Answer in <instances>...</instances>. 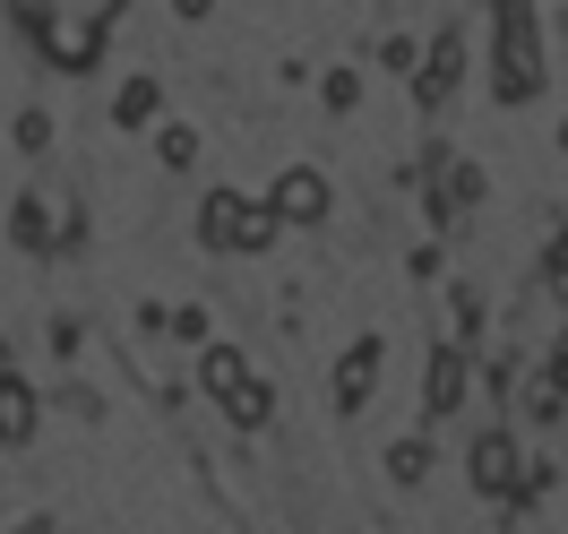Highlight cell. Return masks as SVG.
<instances>
[{"label":"cell","instance_id":"1","mask_svg":"<svg viewBox=\"0 0 568 534\" xmlns=\"http://www.w3.org/2000/svg\"><path fill=\"white\" fill-rule=\"evenodd\" d=\"M284 215L267 208V199H242V190H215L207 208H199V242L207 250H242V259H258V250L276 242Z\"/></svg>","mask_w":568,"mask_h":534},{"label":"cell","instance_id":"2","mask_svg":"<svg viewBox=\"0 0 568 534\" xmlns=\"http://www.w3.org/2000/svg\"><path fill=\"white\" fill-rule=\"evenodd\" d=\"M267 208H276L284 224H327V173H311V164H284V173L267 181Z\"/></svg>","mask_w":568,"mask_h":534},{"label":"cell","instance_id":"3","mask_svg":"<svg viewBox=\"0 0 568 534\" xmlns=\"http://www.w3.org/2000/svg\"><path fill=\"white\" fill-rule=\"evenodd\" d=\"M9 233H18V250H52L61 233L78 242V224H61L52 190H27V199H9Z\"/></svg>","mask_w":568,"mask_h":534},{"label":"cell","instance_id":"4","mask_svg":"<svg viewBox=\"0 0 568 534\" xmlns=\"http://www.w3.org/2000/svg\"><path fill=\"white\" fill-rule=\"evenodd\" d=\"M379 362H388V345H379V336H354V354L336 362V405H345V414H362V405H371Z\"/></svg>","mask_w":568,"mask_h":534},{"label":"cell","instance_id":"5","mask_svg":"<svg viewBox=\"0 0 568 534\" xmlns=\"http://www.w3.org/2000/svg\"><path fill=\"white\" fill-rule=\"evenodd\" d=\"M27 440H36V389L0 371V449H27Z\"/></svg>","mask_w":568,"mask_h":534},{"label":"cell","instance_id":"6","mask_svg":"<svg viewBox=\"0 0 568 534\" xmlns=\"http://www.w3.org/2000/svg\"><path fill=\"white\" fill-rule=\"evenodd\" d=\"M250 371H242V354H233V345H224V336H207V345H199V389L215 396V405H224V396L242 389Z\"/></svg>","mask_w":568,"mask_h":534},{"label":"cell","instance_id":"7","mask_svg":"<svg viewBox=\"0 0 568 534\" xmlns=\"http://www.w3.org/2000/svg\"><path fill=\"white\" fill-rule=\"evenodd\" d=\"M224 423L233 431H267L276 423V389H267V380H242V389L224 396Z\"/></svg>","mask_w":568,"mask_h":534},{"label":"cell","instance_id":"8","mask_svg":"<svg viewBox=\"0 0 568 534\" xmlns=\"http://www.w3.org/2000/svg\"><path fill=\"white\" fill-rule=\"evenodd\" d=\"M199 155H207V139H199L190 121H164V130H155V164H164V173H190Z\"/></svg>","mask_w":568,"mask_h":534},{"label":"cell","instance_id":"9","mask_svg":"<svg viewBox=\"0 0 568 534\" xmlns=\"http://www.w3.org/2000/svg\"><path fill=\"white\" fill-rule=\"evenodd\" d=\"M457 396H465V354L439 345V354H430V414H457Z\"/></svg>","mask_w":568,"mask_h":534},{"label":"cell","instance_id":"10","mask_svg":"<svg viewBox=\"0 0 568 534\" xmlns=\"http://www.w3.org/2000/svg\"><path fill=\"white\" fill-rule=\"evenodd\" d=\"M155 104H164V87H155V78H130V87L112 95V121H121V130H146V121H155Z\"/></svg>","mask_w":568,"mask_h":534},{"label":"cell","instance_id":"11","mask_svg":"<svg viewBox=\"0 0 568 534\" xmlns=\"http://www.w3.org/2000/svg\"><path fill=\"white\" fill-rule=\"evenodd\" d=\"M508 474H517L508 440H474V483H483V492H508Z\"/></svg>","mask_w":568,"mask_h":534},{"label":"cell","instance_id":"12","mask_svg":"<svg viewBox=\"0 0 568 534\" xmlns=\"http://www.w3.org/2000/svg\"><path fill=\"white\" fill-rule=\"evenodd\" d=\"M430 474V440H396L388 449V483H423Z\"/></svg>","mask_w":568,"mask_h":534},{"label":"cell","instance_id":"13","mask_svg":"<svg viewBox=\"0 0 568 534\" xmlns=\"http://www.w3.org/2000/svg\"><path fill=\"white\" fill-rule=\"evenodd\" d=\"M52 18H78V27H112L121 0H52Z\"/></svg>","mask_w":568,"mask_h":534},{"label":"cell","instance_id":"14","mask_svg":"<svg viewBox=\"0 0 568 534\" xmlns=\"http://www.w3.org/2000/svg\"><path fill=\"white\" fill-rule=\"evenodd\" d=\"M320 95H327V112H354V104H362V78H354V70H327Z\"/></svg>","mask_w":568,"mask_h":534},{"label":"cell","instance_id":"15","mask_svg":"<svg viewBox=\"0 0 568 534\" xmlns=\"http://www.w3.org/2000/svg\"><path fill=\"white\" fill-rule=\"evenodd\" d=\"M207 336H215V320L199 311V302H190V311H173V345H207Z\"/></svg>","mask_w":568,"mask_h":534},{"label":"cell","instance_id":"16","mask_svg":"<svg viewBox=\"0 0 568 534\" xmlns=\"http://www.w3.org/2000/svg\"><path fill=\"white\" fill-rule=\"evenodd\" d=\"M18 147L43 155V147H52V112H18Z\"/></svg>","mask_w":568,"mask_h":534},{"label":"cell","instance_id":"17","mask_svg":"<svg viewBox=\"0 0 568 534\" xmlns=\"http://www.w3.org/2000/svg\"><path fill=\"white\" fill-rule=\"evenodd\" d=\"M173 18H190V27H199V18H215V0H173Z\"/></svg>","mask_w":568,"mask_h":534}]
</instances>
